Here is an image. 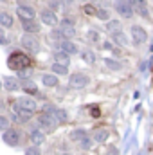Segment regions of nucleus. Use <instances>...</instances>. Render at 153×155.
Instances as JSON below:
<instances>
[{
	"mask_svg": "<svg viewBox=\"0 0 153 155\" xmlns=\"http://www.w3.org/2000/svg\"><path fill=\"white\" fill-rule=\"evenodd\" d=\"M132 4V7L135 9H141V7H146V0H128Z\"/></svg>",
	"mask_w": 153,
	"mask_h": 155,
	"instance_id": "obj_31",
	"label": "nucleus"
},
{
	"mask_svg": "<svg viewBox=\"0 0 153 155\" xmlns=\"http://www.w3.org/2000/svg\"><path fill=\"white\" fill-rule=\"evenodd\" d=\"M115 11L122 18H132L133 16V7L128 0H115Z\"/></svg>",
	"mask_w": 153,
	"mask_h": 155,
	"instance_id": "obj_5",
	"label": "nucleus"
},
{
	"mask_svg": "<svg viewBox=\"0 0 153 155\" xmlns=\"http://www.w3.org/2000/svg\"><path fill=\"white\" fill-rule=\"evenodd\" d=\"M85 137H88V134H86V130H85V128H76V130H72V132H70V139H72V141L81 143Z\"/></svg>",
	"mask_w": 153,
	"mask_h": 155,
	"instance_id": "obj_18",
	"label": "nucleus"
},
{
	"mask_svg": "<svg viewBox=\"0 0 153 155\" xmlns=\"http://www.w3.org/2000/svg\"><path fill=\"white\" fill-rule=\"evenodd\" d=\"M54 119L58 121V124L67 123V121H69V114H67L63 108H56V112H54Z\"/></svg>",
	"mask_w": 153,
	"mask_h": 155,
	"instance_id": "obj_22",
	"label": "nucleus"
},
{
	"mask_svg": "<svg viewBox=\"0 0 153 155\" xmlns=\"http://www.w3.org/2000/svg\"><path fill=\"white\" fill-rule=\"evenodd\" d=\"M61 25H74V22H72L70 18H63V20H61Z\"/></svg>",
	"mask_w": 153,
	"mask_h": 155,
	"instance_id": "obj_40",
	"label": "nucleus"
},
{
	"mask_svg": "<svg viewBox=\"0 0 153 155\" xmlns=\"http://www.w3.org/2000/svg\"><path fill=\"white\" fill-rule=\"evenodd\" d=\"M88 81H90V78L86 76V74L76 72V74H72V76L69 78V87L70 88H85L88 85Z\"/></svg>",
	"mask_w": 153,
	"mask_h": 155,
	"instance_id": "obj_4",
	"label": "nucleus"
},
{
	"mask_svg": "<svg viewBox=\"0 0 153 155\" xmlns=\"http://www.w3.org/2000/svg\"><path fill=\"white\" fill-rule=\"evenodd\" d=\"M81 58H83L86 63H90V65L96 61V54H94L92 51H83V52H81Z\"/></svg>",
	"mask_w": 153,
	"mask_h": 155,
	"instance_id": "obj_27",
	"label": "nucleus"
},
{
	"mask_svg": "<svg viewBox=\"0 0 153 155\" xmlns=\"http://www.w3.org/2000/svg\"><path fill=\"white\" fill-rule=\"evenodd\" d=\"M22 27L27 35H34V33H40V24L36 20H25L22 22Z\"/></svg>",
	"mask_w": 153,
	"mask_h": 155,
	"instance_id": "obj_13",
	"label": "nucleus"
},
{
	"mask_svg": "<svg viewBox=\"0 0 153 155\" xmlns=\"http://www.w3.org/2000/svg\"><path fill=\"white\" fill-rule=\"evenodd\" d=\"M7 43V36H5V33L0 29V45H5Z\"/></svg>",
	"mask_w": 153,
	"mask_h": 155,
	"instance_id": "obj_37",
	"label": "nucleus"
},
{
	"mask_svg": "<svg viewBox=\"0 0 153 155\" xmlns=\"http://www.w3.org/2000/svg\"><path fill=\"white\" fill-rule=\"evenodd\" d=\"M58 7H60V2H58V0H50V9L54 11V9H58Z\"/></svg>",
	"mask_w": 153,
	"mask_h": 155,
	"instance_id": "obj_39",
	"label": "nucleus"
},
{
	"mask_svg": "<svg viewBox=\"0 0 153 155\" xmlns=\"http://www.w3.org/2000/svg\"><path fill=\"white\" fill-rule=\"evenodd\" d=\"M33 65V60L29 54L22 52V51H15L9 54L7 58V67L11 71H16V72H22V71H27L29 67Z\"/></svg>",
	"mask_w": 153,
	"mask_h": 155,
	"instance_id": "obj_1",
	"label": "nucleus"
},
{
	"mask_svg": "<svg viewBox=\"0 0 153 155\" xmlns=\"http://www.w3.org/2000/svg\"><path fill=\"white\" fill-rule=\"evenodd\" d=\"M119 29H121V22H119V20H110V22H106V31H108V33L114 35Z\"/></svg>",
	"mask_w": 153,
	"mask_h": 155,
	"instance_id": "obj_26",
	"label": "nucleus"
},
{
	"mask_svg": "<svg viewBox=\"0 0 153 155\" xmlns=\"http://www.w3.org/2000/svg\"><path fill=\"white\" fill-rule=\"evenodd\" d=\"M83 11H85L86 15H90V16H96V15H97V9L94 7V4H88V5H85V7H83Z\"/></svg>",
	"mask_w": 153,
	"mask_h": 155,
	"instance_id": "obj_30",
	"label": "nucleus"
},
{
	"mask_svg": "<svg viewBox=\"0 0 153 155\" xmlns=\"http://www.w3.org/2000/svg\"><path fill=\"white\" fill-rule=\"evenodd\" d=\"M79 146H81L83 150H90V148L94 146V139H90V137H85V139L79 143Z\"/></svg>",
	"mask_w": 153,
	"mask_h": 155,
	"instance_id": "obj_29",
	"label": "nucleus"
},
{
	"mask_svg": "<svg viewBox=\"0 0 153 155\" xmlns=\"http://www.w3.org/2000/svg\"><path fill=\"white\" fill-rule=\"evenodd\" d=\"M99 20H103V22H110V13H108V9H97V15H96Z\"/></svg>",
	"mask_w": 153,
	"mask_h": 155,
	"instance_id": "obj_28",
	"label": "nucleus"
},
{
	"mask_svg": "<svg viewBox=\"0 0 153 155\" xmlns=\"http://www.w3.org/2000/svg\"><path fill=\"white\" fill-rule=\"evenodd\" d=\"M92 117H99V108L92 107Z\"/></svg>",
	"mask_w": 153,
	"mask_h": 155,
	"instance_id": "obj_42",
	"label": "nucleus"
},
{
	"mask_svg": "<svg viewBox=\"0 0 153 155\" xmlns=\"http://www.w3.org/2000/svg\"><path fill=\"white\" fill-rule=\"evenodd\" d=\"M31 117H33V112L22 108L16 101L13 103V119H15V121H18V123H27Z\"/></svg>",
	"mask_w": 153,
	"mask_h": 155,
	"instance_id": "obj_3",
	"label": "nucleus"
},
{
	"mask_svg": "<svg viewBox=\"0 0 153 155\" xmlns=\"http://www.w3.org/2000/svg\"><path fill=\"white\" fill-rule=\"evenodd\" d=\"M2 88H4V83H2V81H0V90H2Z\"/></svg>",
	"mask_w": 153,
	"mask_h": 155,
	"instance_id": "obj_44",
	"label": "nucleus"
},
{
	"mask_svg": "<svg viewBox=\"0 0 153 155\" xmlns=\"http://www.w3.org/2000/svg\"><path fill=\"white\" fill-rule=\"evenodd\" d=\"M0 25L2 27H11L13 25V16L9 13H0Z\"/></svg>",
	"mask_w": 153,
	"mask_h": 155,
	"instance_id": "obj_23",
	"label": "nucleus"
},
{
	"mask_svg": "<svg viewBox=\"0 0 153 155\" xmlns=\"http://www.w3.org/2000/svg\"><path fill=\"white\" fill-rule=\"evenodd\" d=\"M108 137H110V132H108L106 128H97V130L94 132V137H92V139H94L96 143L103 144V143H105V141H106Z\"/></svg>",
	"mask_w": 153,
	"mask_h": 155,
	"instance_id": "obj_17",
	"label": "nucleus"
},
{
	"mask_svg": "<svg viewBox=\"0 0 153 155\" xmlns=\"http://www.w3.org/2000/svg\"><path fill=\"white\" fill-rule=\"evenodd\" d=\"M130 35H132V40H133V43L135 45H141V43H144L146 38H148V35H146V29H142L141 25H132V29H130Z\"/></svg>",
	"mask_w": 153,
	"mask_h": 155,
	"instance_id": "obj_7",
	"label": "nucleus"
},
{
	"mask_svg": "<svg viewBox=\"0 0 153 155\" xmlns=\"http://www.w3.org/2000/svg\"><path fill=\"white\" fill-rule=\"evenodd\" d=\"M31 143H33L34 146H40V144L45 143V134H43V130L34 128V130L31 132Z\"/></svg>",
	"mask_w": 153,
	"mask_h": 155,
	"instance_id": "obj_14",
	"label": "nucleus"
},
{
	"mask_svg": "<svg viewBox=\"0 0 153 155\" xmlns=\"http://www.w3.org/2000/svg\"><path fill=\"white\" fill-rule=\"evenodd\" d=\"M137 11H139L141 16H148V9H146V7H141V9H137Z\"/></svg>",
	"mask_w": 153,
	"mask_h": 155,
	"instance_id": "obj_41",
	"label": "nucleus"
},
{
	"mask_svg": "<svg viewBox=\"0 0 153 155\" xmlns=\"http://www.w3.org/2000/svg\"><path fill=\"white\" fill-rule=\"evenodd\" d=\"M16 15L20 16V20H22V22H25V20H34L36 11H34L33 7H29V5H18Z\"/></svg>",
	"mask_w": 153,
	"mask_h": 155,
	"instance_id": "obj_9",
	"label": "nucleus"
},
{
	"mask_svg": "<svg viewBox=\"0 0 153 155\" xmlns=\"http://www.w3.org/2000/svg\"><path fill=\"white\" fill-rule=\"evenodd\" d=\"M56 47H58L60 51L67 52L69 56H70V54H76V52H77V45H76V43H72L70 40H63V41H58V43H56Z\"/></svg>",
	"mask_w": 153,
	"mask_h": 155,
	"instance_id": "obj_11",
	"label": "nucleus"
},
{
	"mask_svg": "<svg viewBox=\"0 0 153 155\" xmlns=\"http://www.w3.org/2000/svg\"><path fill=\"white\" fill-rule=\"evenodd\" d=\"M38 126H40V130H43V132H54V128L58 126V121L52 116L40 114L38 116Z\"/></svg>",
	"mask_w": 153,
	"mask_h": 155,
	"instance_id": "obj_2",
	"label": "nucleus"
},
{
	"mask_svg": "<svg viewBox=\"0 0 153 155\" xmlns=\"http://www.w3.org/2000/svg\"><path fill=\"white\" fill-rule=\"evenodd\" d=\"M63 2H65V4H72L74 0H63Z\"/></svg>",
	"mask_w": 153,
	"mask_h": 155,
	"instance_id": "obj_43",
	"label": "nucleus"
},
{
	"mask_svg": "<svg viewBox=\"0 0 153 155\" xmlns=\"http://www.w3.org/2000/svg\"><path fill=\"white\" fill-rule=\"evenodd\" d=\"M5 132V130H9V119L4 116H0V132Z\"/></svg>",
	"mask_w": 153,
	"mask_h": 155,
	"instance_id": "obj_33",
	"label": "nucleus"
},
{
	"mask_svg": "<svg viewBox=\"0 0 153 155\" xmlns=\"http://www.w3.org/2000/svg\"><path fill=\"white\" fill-rule=\"evenodd\" d=\"M40 18H41V22L45 24V25H56L58 24V16H56V13L52 11V9H43L41 13H40Z\"/></svg>",
	"mask_w": 153,
	"mask_h": 155,
	"instance_id": "obj_10",
	"label": "nucleus"
},
{
	"mask_svg": "<svg viewBox=\"0 0 153 155\" xmlns=\"http://www.w3.org/2000/svg\"><path fill=\"white\" fill-rule=\"evenodd\" d=\"M105 65L110 71H121L122 69V63H119L117 60H112V58H105Z\"/></svg>",
	"mask_w": 153,
	"mask_h": 155,
	"instance_id": "obj_24",
	"label": "nucleus"
},
{
	"mask_svg": "<svg viewBox=\"0 0 153 155\" xmlns=\"http://www.w3.org/2000/svg\"><path fill=\"white\" fill-rule=\"evenodd\" d=\"M61 155H72V153H61Z\"/></svg>",
	"mask_w": 153,
	"mask_h": 155,
	"instance_id": "obj_45",
	"label": "nucleus"
},
{
	"mask_svg": "<svg viewBox=\"0 0 153 155\" xmlns=\"http://www.w3.org/2000/svg\"><path fill=\"white\" fill-rule=\"evenodd\" d=\"M54 63H60V65L69 67V63H70V56H69L67 52H63V51H56V52H54Z\"/></svg>",
	"mask_w": 153,
	"mask_h": 155,
	"instance_id": "obj_15",
	"label": "nucleus"
},
{
	"mask_svg": "<svg viewBox=\"0 0 153 155\" xmlns=\"http://www.w3.org/2000/svg\"><path fill=\"white\" fill-rule=\"evenodd\" d=\"M112 40H114L117 45H128V36L122 33V31H117L112 35Z\"/></svg>",
	"mask_w": 153,
	"mask_h": 155,
	"instance_id": "obj_21",
	"label": "nucleus"
},
{
	"mask_svg": "<svg viewBox=\"0 0 153 155\" xmlns=\"http://www.w3.org/2000/svg\"><path fill=\"white\" fill-rule=\"evenodd\" d=\"M0 107H2V103H0Z\"/></svg>",
	"mask_w": 153,
	"mask_h": 155,
	"instance_id": "obj_46",
	"label": "nucleus"
},
{
	"mask_svg": "<svg viewBox=\"0 0 153 155\" xmlns=\"http://www.w3.org/2000/svg\"><path fill=\"white\" fill-rule=\"evenodd\" d=\"M2 83H4V88L9 90V92H16V90L20 88V83H18L16 78H4Z\"/></svg>",
	"mask_w": 153,
	"mask_h": 155,
	"instance_id": "obj_16",
	"label": "nucleus"
},
{
	"mask_svg": "<svg viewBox=\"0 0 153 155\" xmlns=\"http://www.w3.org/2000/svg\"><path fill=\"white\" fill-rule=\"evenodd\" d=\"M50 71H52L54 74H60V76H65V74L69 72V67H65V65H60V63H52V67H50Z\"/></svg>",
	"mask_w": 153,
	"mask_h": 155,
	"instance_id": "obj_25",
	"label": "nucleus"
},
{
	"mask_svg": "<svg viewBox=\"0 0 153 155\" xmlns=\"http://www.w3.org/2000/svg\"><path fill=\"white\" fill-rule=\"evenodd\" d=\"M60 31H61V35H63V38L65 40H70L74 35H76L74 25H60Z\"/></svg>",
	"mask_w": 153,
	"mask_h": 155,
	"instance_id": "obj_20",
	"label": "nucleus"
},
{
	"mask_svg": "<svg viewBox=\"0 0 153 155\" xmlns=\"http://www.w3.org/2000/svg\"><path fill=\"white\" fill-rule=\"evenodd\" d=\"M2 2H5V0H2Z\"/></svg>",
	"mask_w": 153,
	"mask_h": 155,
	"instance_id": "obj_47",
	"label": "nucleus"
},
{
	"mask_svg": "<svg viewBox=\"0 0 153 155\" xmlns=\"http://www.w3.org/2000/svg\"><path fill=\"white\" fill-rule=\"evenodd\" d=\"M41 83L45 87H58V78L54 74H43L41 76Z\"/></svg>",
	"mask_w": 153,
	"mask_h": 155,
	"instance_id": "obj_19",
	"label": "nucleus"
},
{
	"mask_svg": "<svg viewBox=\"0 0 153 155\" xmlns=\"http://www.w3.org/2000/svg\"><path fill=\"white\" fill-rule=\"evenodd\" d=\"M86 38L90 40V41H99V33L97 31H88L86 33Z\"/></svg>",
	"mask_w": 153,
	"mask_h": 155,
	"instance_id": "obj_34",
	"label": "nucleus"
},
{
	"mask_svg": "<svg viewBox=\"0 0 153 155\" xmlns=\"http://www.w3.org/2000/svg\"><path fill=\"white\" fill-rule=\"evenodd\" d=\"M16 103L22 107V108H25V110H29V112H34L36 110V101L33 99V97H29V96H24V97H20V99H16Z\"/></svg>",
	"mask_w": 153,
	"mask_h": 155,
	"instance_id": "obj_12",
	"label": "nucleus"
},
{
	"mask_svg": "<svg viewBox=\"0 0 153 155\" xmlns=\"http://www.w3.org/2000/svg\"><path fill=\"white\" fill-rule=\"evenodd\" d=\"M20 41H22V47H24V49H27L29 52H38V51H40L38 40L34 38L33 35H24Z\"/></svg>",
	"mask_w": 153,
	"mask_h": 155,
	"instance_id": "obj_8",
	"label": "nucleus"
},
{
	"mask_svg": "<svg viewBox=\"0 0 153 155\" xmlns=\"http://www.w3.org/2000/svg\"><path fill=\"white\" fill-rule=\"evenodd\" d=\"M2 139H4V143H5V144H9V146H18V144H20L22 135H20V132H18V130L9 128V130H5V132H4Z\"/></svg>",
	"mask_w": 153,
	"mask_h": 155,
	"instance_id": "obj_6",
	"label": "nucleus"
},
{
	"mask_svg": "<svg viewBox=\"0 0 153 155\" xmlns=\"http://www.w3.org/2000/svg\"><path fill=\"white\" fill-rule=\"evenodd\" d=\"M25 155H40V146H31L25 150Z\"/></svg>",
	"mask_w": 153,
	"mask_h": 155,
	"instance_id": "obj_35",
	"label": "nucleus"
},
{
	"mask_svg": "<svg viewBox=\"0 0 153 155\" xmlns=\"http://www.w3.org/2000/svg\"><path fill=\"white\" fill-rule=\"evenodd\" d=\"M103 49H106V51H114L112 41H103Z\"/></svg>",
	"mask_w": 153,
	"mask_h": 155,
	"instance_id": "obj_38",
	"label": "nucleus"
},
{
	"mask_svg": "<svg viewBox=\"0 0 153 155\" xmlns=\"http://www.w3.org/2000/svg\"><path fill=\"white\" fill-rule=\"evenodd\" d=\"M92 4L94 5H101V9H105L108 5V0H92Z\"/></svg>",
	"mask_w": 153,
	"mask_h": 155,
	"instance_id": "obj_36",
	"label": "nucleus"
},
{
	"mask_svg": "<svg viewBox=\"0 0 153 155\" xmlns=\"http://www.w3.org/2000/svg\"><path fill=\"white\" fill-rule=\"evenodd\" d=\"M50 40H60V41H63V35H61V31L60 29H54V31H50Z\"/></svg>",
	"mask_w": 153,
	"mask_h": 155,
	"instance_id": "obj_32",
	"label": "nucleus"
}]
</instances>
